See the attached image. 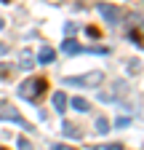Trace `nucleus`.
<instances>
[{"mask_svg": "<svg viewBox=\"0 0 144 150\" xmlns=\"http://www.w3.org/2000/svg\"><path fill=\"white\" fill-rule=\"evenodd\" d=\"M45 91H48V81L45 78H27L19 86V97H24L29 102H38L40 94H45Z\"/></svg>", "mask_w": 144, "mask_h": 150, "instance_id": "nucleus-1", "label": "nucleus"}, {"mask_svg": "<svg viewBox=\"0 0 144 150\" xmlns=\"http://www.w3.org/2000/svg\"><path fill=\"white\" fill-rule=\"evenodd\" d=\"M101 81H104L101 70H91V72H83V75H67L64 78L67 86H80V88H96Z\"/></svg>", "mask_w": 144, "mask_h": 150, "instance_id": "nucleus-2", "label": "nucleus"}, {"mask_svg": "<svg viewBox=\"0 0 144 150\" xmlns=\"http://www.w3.org/2000/svg\"><path fill=\"white\" fill-rule=\"evenodd\" d=\"M128 38L134 43H144V19L139 13H131L128 16Z\"/></svg>", "mask_w": 144, "mask_h": 150, "instance_id": "nucleus-3", "label": "nucleus"}, {"mask_svg": "<svg viewBox=\"0 0 144 150\" xmlns=\"http://www.w3.org/2000/svg\"><path fill=\"white\" fill-rule=\"evenodd\" d=\"M0 121H13V123H19V126H24V129H32L29 121H24V118L19 115V110H16L13 105H8V102H0Z\"/></svg>", "mask_w": 144, "mask_h": 150, "instance_id": "nucleus-4", "label": "nucleus"}, {"mask_svg": "<svg viewBox=\"0 0 144 150\" xmlns=\"http://www.w3.org/2000/svg\"><path fill=\"white\" fill-rule=\"evenodd\" d=\"M96 11H99V13H101L110 24H117L120 19L125 16V13H123V8H117V6H107V3H99V6H96Z\"/></svg>", "mask_w": 144, "mask_h": 150, "instance_id": "nucleus-5", "label": "nucleus"}, {"mask_svg": "<svg viewBox=\"0 0 144 150\" xmlns=\"http://www.w3.org/2000/svg\"><path fill=\"white\" fill-rule=\"evenodd\" d=\"M53 62H56V51L51 46H43L38 51V64H53Z\"/></svg>", "mask_w": 144, "mask_h": 150, "instance_id": "nucleus-6", "label": "nucleus"}, {"mask_svg": "<svg viewBox=\"0 0 144 150\" xmlns=\"http://www.w3.org/2000/svg\"><path fill=\"white\" fill-rule=\"evenodd\" d=\"M62 51H64V54H69V56H72V54H83V51H85V48H83V46H80V43H75V40H72V38H67V40H64V43H62Z\"/></svg>", "mask_w": 144, "mask_h": 150, "instance_id": "nucleus-7", "label": "nucleus"}, {"mask_svg": "<svg viewBox=\"0 0 144 150\" xmlns=\"http://www.w3.org/2000/svg\"><path fill=\"white\" fill-rule=\"evenodd\" d=\"M62 131H64V137H69V139H80V137H83V131L75 129V123H69V121L62 123Z\"/></svg>", "mask_w": 144, "mask_h": 150, "instance_id": "nucleus-8", "label": "nucleus"}, {"mask_svg": "<svg viewBox=\"0 0 144 150\" xmlns=\"http://www.w3.org/2000/svg\"><path fill=\"white\" fill-rule=\"evenodd\" d=\"M53 110H56V112L67 110V94L64 91H53Z\"/></svg>", "mask_w": 144, "mask_h": 150, "instance_id": "nucleus-9", "label": "nucleus"}, {"mask_svg": "<svg viewBox=\"0 0 144 150\" xmlns=\"http://www.w3.org/2000/svg\"><path fill=\"white\" fill-rule=\"evenodd\" d=\"M32 64H35V62H32V54H29V51H22V56H19V67H22V70H29Z\"/></svg>", "mask_w": 144, "mask_h": 150, "instance_id": "nucleus-10", "label": "nucleus"}, {"mask_svg": "<svg viewBox=\"0 0 144 150\" xmlns=\"http://www.w3.org/2000/svg\"><path fill=\"white\" fill-rule=\"evenodd\" d=\"M69 105H72V107H75L78 112H88V107H91V105H88V102H85L83 97H75V99H72Z\"/></svg>", "mask_w": 144, "mask_h": 150, "instance_id": "nucleus-11", "label": "nucleus"}, {"mask_svg": "<svg viewBox=\"0 0 144 150\" xmlns=\"http://www.w3.org/2000/svg\"><path fill=\"white\" fill-rule=\"evenodd\" d=\"M110 129H112V126H110V121H107V118H99V121H96V131H99V134H107Z\"/></svg>", "mask_w": 144, "mask_h": 150, "instance_id": "nucleus-12", "label": "nucleus"}, {"mask_svg": "<svg viewBox=\"0 0 144 150\" xmlns=\"http://www.w3.org/2000/svg\"><path fill=\"white\" fill-rule=\"evenodd\" d=\"M6 72H8V67H6V64H3V67H0V75H6Z\"/></svg>", "mask_w": 144, "mask_h": 150, "instance_id": "nucleus-13", "label": "nucleus"}, {"mask_svg": "<svg viewBox=\"0 0 144 150\" xmlns=\"http://www.w3.org/2000/svg\"><path fill=\"white\" fill-rule=\"evenodd\" d=\"M6 51H8V46H0V54H6Z\"/></svg>", "mask_w": 144, "mask_h": 150, "instance_id": "nucleus-14", "label": "nucleus"}, {"mask_svg": "<svg viewBox=\"0 0 144 150\" xmlns=\"http://www.w3.org/2000/svg\"><path fill=\"white\" fill-rule=\"evenodd\" d=\"M3 24H6V22H3V19H0V30H3Z\"/></svg>", "mask_w": 144, "mask_h": 150, "instance_id": "nucleus-15", "label": "nucleus"}, {"mask_svg": "<svg viewBox=\"0 0 144 150\" xmlns=\"http://www.w3.org/2000/svg\"><path fill=\"white\" fill-rule=\"evenodd\" d=\"M0 3H11V0H0Z\"/></svg>", "mask_w": 144, "mask_h": 150, "instance_id": "nucleus-16", "label": "nucleus"}]
</instances>
